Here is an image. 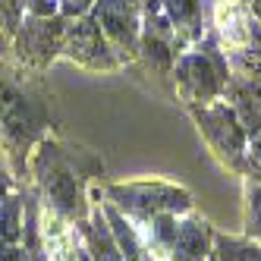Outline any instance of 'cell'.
Instances as JSON below:
<instances>
[{"label":"cell","instance_id":"cb8c5ba5","mask_svg":"<svg viewBox=\"0 0 261 261\" xmlns=\"http://www.w3.org/2000/svg\"><path fill=\"white\" fill-rule=\"evenodd\" d=\"M0 195H4V173H0Z\"/></svg>","mask_w":261,"mask_h":261},{"label":"cell","instance_id":"52a82bcc","mask_svg":"<svg viewBox=\"0 0 261 261\" xmlns=\"http://www.w3.org/2000/svg\"><path fill=\"white\" fill-rule=\"evenodd\" d=\"M176 29L170 25V19L161 13L148 16L145 22V32L139 35V47L145 50V60L158 66V69H170L173 57H176Z\"/></svg>","mask_w":261,"mask_h":261},{"label":"cell","instance_id":"30bf717a","mask_svg":"<svg viewBox=\"0 0 261 261\" xmlns=\"http://www.w3.org/2000/svg\"><path fill=\"white\" fill-rule=\"evenodd\" d=\"M44 186H47V195L54 201V208L69 214V217H79L82 214V195H79V186H76V176H69V170L63 164L50 167L44 173Z\"/></svg>","mask_w":261,"mask_h":261},{"label":"cell","instance_id":"44dd1931","mask_svg":"<svg viewBox=\"0 0 261 261\" xmlns=\"http://www.w3.org/2000/svg\"><path fill=\"white\" fill-rule=\"evenodd\" d=\"M252 167L261 173V133H255V142H252Z\"/></svg>","mask_w":261,"mask_h":261},{"label":"cell","instance_id":"7402d4cb","mask_svg":"<svg viewBox=\"0 0 261 261\" xmlns=\"http://www.w3.org/2000/svg\"><path fill=\"white\" fill-rule=\"evenodd\" d=\"M139 7L145 10V16H154L164 10V0H139Z\"/></svg>","mask_w":261,"mask_h":261},{"label":"cell","instance_id":"6da1fadb","mask_svg":"<svg viewBox=\"0 0 261 261\" xmlns=\"http://www.w3.org/2000/svg\"><path fill=\"white\" fill-rule=\"evenodd\" d=\"M176 79L192 98L208 101L227 88L230 72H227V60L220 57V50L214 44H204L176 60Z\"/></svg>","mask_w":261,"mask_h":261},{"label":"cell","instance_id":"2e32d148","mask_svg":"<svg viewBox=\"0 0 261 261\" xmlns=\"http://www.w3.org/2000/svg\"><path fill=\"white\" fill-rule=\"evenodd\" d=\"M217 258L220 261H261V249L223 236V239H217Z\"/></svg>","mask_w":261,"mask_h":261},{"label":"cell","instance_id":"603a6c76","mask_svg":"<svg viewBox=\"0 0 261 261\" xmlns=\"http://www.w3.org/2000/svg\"><path fill=\"white\" fill-rule=\"evenodd\" d=\"M249 10H252V16L261 22V0H249Z\"/></svg>","mask_w":261,"mask_h":261},{"label":"cell","instance_id":"e0dca14e","mask_svg":"<svg viewBox=\"0 0 261 261\" xmlns=\"http://www.w3.org/2000/svg\"><path fill=\"white\" fill-rule=\"evenodd\" d=\"M22 19H25V0H0V32L16 35Z\"/></svg>","mask_w":261,"mask_h":261},{"label":"cell","instance_id":"5bb4252c","mask_svg":"<svg viewBox=\"0 0 261 261\" xmlns=\"http://www.w3.org/2000/svg\"><path fill=\"white\" fill-rule=\"evenodd\" d=\"M88 246H91V258L95 261H126L101 217H95V223L88 227Z\"/></svg>","mask_w":261,"mask_h":261},{"label":"cell","instance_id":"277c9868","mask_svg":"<svg viewBox=\"0 0 261 261\" xmlns=\"http://www.w3.org/2000/svg\"><path fill=\"white\" fill-rule=\"evenodd\" d=\"M63 50L72 60H82L88 66H114L117 63L101 25L91 19V13L79 16V19H69L66 35H63Z\"/></svg>","mask_w":261,"mask_h":261},{"label":"cell","instance_id":"5b68a950","mask_svg":"<svg viewBox=\"0 0 261 261\" xmlns=\"http://www.w3.org/2000/svg\"><path fill=\"white\" fill-rule=\"evenodd\" d=\"M195 120L201 123L204 136L214 142V148L223 158H230V161L242 158V151H246V129H242L233 107H223V104L201 107V110H195Z\"/></svg>","mask_w":261,"mask_h":261},{"label":"cell","instance_id":"ac0fdd59","mask_svg":"<svg viewBox=\"0 0 261 261\" xmlns=\"http://www.w3.org/2000/svg\"><path fill=\"white\" fill-rule=\"evenodd\" d=\"M249 230L261 239V186L249 192Z\"/></svg>","mask_w":261,"mask_h":261},{"label":"cell","instance_id":"8fae6325","mask_svg":"<svg viewBox=\"0 0 261 261\" xmlns=\"http://www.w3.org/2000/svg\"><path fill=\"white\" fill-rule=\"evenodd\" d=\"M208 255V227L198 220L176 223V236L170 242V258L173 261H204Z\"/></svg>","mask_w":261,"mask_h":261},{"label":"cell","instance_id":"9c48e42d","mask_svg":"<svg viewBox=\"0 0 261 261\" xmlns=\"http://www.w3.org/2000/svg\"><path fill=\"white\" fill-rule=\"evenodd\" d=\"M227 91L233 98V110L246 133H261V76H246V79H230Z\"/></svg>","mask_w":261,"mask_h":261},{"label":"cell","instance_id":"d6986e66","mask_svg":"<svg viewBox=\"0 0 261 261\" xmlns=\"http://www.w3.org/2000/svg\"><path fill=\"white\" fill-rule=\"evenodd\" d=\"M95 0H60V16L63 19H79V16L91 13Z\"/></svg>","mask_w":261,"mask_h":261},{"label":"cell","instance_id":"ba28073f","mask_svg":"<svg viewBox=\"0 0 261 261\" xmlns=\"http://www.w3.org/2000/svg\"><path fill=\"white\" fill-rule=\"evenodd\" d=\"M35 126H38L35 107L19 95V91H13L7 82H0V129H4V136L29 142Z\"/></svg>","mask_w":261,"mask_h":261},{"label":"cell","instance_id":"d4e9b609","mask_svg":"<svg viewBox=\"0 0 261 261\" xmlns=\"http://www.w3.org/2000/svg\"><path fill=\"white\" fill-rule=\"evenodd\" d=\"M136 4H139V0H136Z\"/></svg>","mask_w":261,"mask_h":261},{"label":"cell","instance_id":"8992f818","mask_svg":"<svg viewBox=\"0 0 261 261\" xmlns=\"http://www.w3.org/2000/svg\"><path fill=\"white\" fill-rule=\"evenodd\" d=\"M117 198H123V208L142 214V217H154L161 211H186L189 198L176 189L167 186H129V189H114Z\"/></svg>","mask_w":261,"mask_h":261},{"label":"cell","instance_id":"3957f363","mask_svg":"<svg viewBox=\"0 0 261 261\" xmlns=\"http://www.w3.org/2000/svg\"><path fill=\"white\" fill-rule=\"evenodd\" d=\"M91 19L104 32L107 41H114L117 50H136L139 47V4L136 0H95L91 7Z\"/></svg>","mask_w":261,"mask_h":261},{"label":"cell","instance_id":"7c38bea8","mask_svg":"<svg viewBox=\"0 0 261 261\" xmlns=\"http://www.w3.org/2000/svg\"><path fill=\"white\" fill-rule=\"evenodd\" d=\"M164 16L170 19L176 35H195L201 32V0H164Z\"/></svg>","mask_w":261,"mask_h":261},{"label":"cell","instance_id":"ffe728a7","mask_svg":"<svg viewBox=\"0 0 261 261\" xmlns=\"http://www.w3.org/2000/svg\"><path fill=\"white\" fill-rule=\"evenodd\" d=\"M29 16H57L60 13V0H25Z\"/></svg>","mask_w":261,"mask_h":261},{"label":"cell","instance_id":"4fadbf2b","mask_svg":"<svg viewBox=\"0 0 261 261\" xmlns=\"http://www.w3.org/2000/svg\"><path fill=\"white\" fill-rule=\"evenodd\" d=\"M107 220H110V233H114V242H117V249L126 261H148L145 258V249L139 246V239L133 233V227H126V220L114 211V208H107Z\"/></svg>","mask_w":261,"mask_h":261},{"label":"cell","instance_id":"7a4b0ae2","mask_svg":"<svg viewBox=\"0 0 261 261\" xmlns=\"http://www.w3.org/2000/svg\"><path fill=\"white\" fill-rule=\"evenodd\" d=\"M69 19L63 16H25L16 29V54L35 66H44L54 54L63 47V35H66Z\"/></svg>","mask_w":261,"mask_h":261},{"label":"cell","instance_id":"9a60e30c","mask_svg":"<svg viewBox=\"0 0 261 261\" xmlns=\"http://www.w3.org/2000/svg\"><path fill=\"white\" fill-rule=\"evenodd\" d=\"M19 239V201L7 198L0 204V249H13Z\"/></svg>","mask_w":261,"mask_h":261}]
</instances>
